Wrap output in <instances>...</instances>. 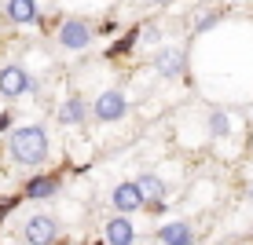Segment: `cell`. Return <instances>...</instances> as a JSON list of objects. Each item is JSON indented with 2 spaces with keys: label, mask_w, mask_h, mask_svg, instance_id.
Here are the masks:
<instances>
[{
  "label": "cell",
  "mask_w": 253,
  "mask_h": 245,
  "mask_svg": "<svg viewBox=\"0 0 253 245\" xmlns=\"http://www.w3.org/2000/svg\"><path fill=\"white\" fill-rule=\"evenodd\" d=\"M154 4H165V0H154Z\"/></svg>",
  "instance_id": "cell-17"
},
{
  "label": "cell",
  "mask_w": 253,
  "mask_h": 245,
  "mask_svg": "<svg viewBox=\"0 0 253 245\" xmlns=\"http://www.w3.org/2000/svg\"><path fill=\"white\" fill-rule=\"evenodd\" d=\"M7 125H11V117H7V113H0V132H4Z\"/></svg>",
  "instance_id": "cell-16"
},
{
  "label": "cell",
  "mask_w": 253,
  "mask_h": 245,
  "mask_svg": "<svg viewBox=\"0 0 253 245\" xmlns=\"http://www.w3.org/2000/svg\"><path fill=\"white\" fill-rule=\"evenodd\" d=\"M154 66H158V73H162V77H176L180 70H184V51H176V48H165V51H158Z\"/></svg>",
  "instance_id": "cell-7"
},
{
  "label": "cell",
  "mask_w": 253,
  "mask_h": 245,
  "mask_svg": "<svg viewBox=\"0 0 253 245\" xmlns=\"http://www.w3.org/2000/svg\"><path fill=\"white\" fill-rule=\"evenodd\" d=\"M7 15L15 22H33L37 19V4L33 0H7Z\"/></svg>",
  "instance_id": "cell-11"
},
{
  "label": "cell",
  "mask_w": 253,
  "mask_h": 245,
  "mask_svg": "<svg viewBox=\"0 0 253 245\" xmlns=\"http://www.w3.org/2000/svg\"><path fill=\"white\" fill-rule=\"evenodd\" d=\"M107 242L110 245H136V231H132V223L128 220H110L107 223Z\"/></svg>",
  "instance_id": "cell-8"
},
{
  "label": "cell",
  "mask_w": 253,
  "mask_h": 245,
  "mask_svg": "<svg viewBox=\"0 0 253 245\" xmlns=\"http://www.w3.org/2000/svg\"><path fill=\"white\" fill-rule=\"evenodd\" d=\"M228 113H224V110H213V113H209V132H213V136H228Z\"/></svg>",
  "instance_id": "cell-14"
},
{
  "label": "cell",
  "mask_w": 253,
  "mask_h": 245,
  "mask_svg": "<svg viewBox=\"0 0 253 245\" xmlns=\"http://www.w3.org/2000/svg\"><path fill=\"white\" fill-rule=\"evenodd\" d=\"M7 150L19 165H41L48 157V136L44 128L30 125V128H19V132L11 136V143H7Z\"/></svg>",
  "instance_id": "cell-1"
},
{
  "label": "cell",
  "mask_w": 253,
  "mask_h": 245,
  "mask_svg": "<svg viewBox=\"0 0 253 245\" xmlns=\"http://www.w3.org/2000/svg\"><path fill=\"white\" fill-rule=\"evenodd\" d=\"M59 40H63V48H74V51H81V48H88V40H92V30L84 26L81 19H70L59 26Z\"/></svg>",
  "instance_id": "cell-3"
},
{
  "label": "cell",
  "mask_w": 253,
  "mask_h": 245,
  "mask_svg": "<svg viewBox=\"0 0 253 245\" xmlns=\"http://www.w3.org/2000/svg\"><path fill=\"white\" fill-rule=\"evenodd\" d=\"M95 245H103V242H95Z\"/></svg>",
  "instance_id": "cell-18"
},
{
  "label": "cell",
  "mask_w": 253,
  "mask_h": 245,
  "mask_svg": "<svg viewBox=\"0 0 253 245\" xmlns=\"http://www.w3.org/2000/svg\"><path fill=\"white\" fill-rule=\"evenodd\" d=\"M55 238H59V223L51 216H33L26 223V242L30 245H55Z\"/></svg>",
  "instance_id": "cell-2"
},
{
  "label": "cell",
  "mask_w": 253,
  "mask_h": 245,
  "mask_svg": "<svg viewBox=\"0 0 253 245\" xmlns=\"http://www.w3.org/2000/svg\"><path fill=\"white\" fill-rule=\"evenodd\" d=\"M143 190H139V183H118L114 187V205L118 212H136L139 205H143Z\"/></svg>",
  "instance_id": "cell-5"
},
{
  "label": "cell",
  "mask_w": 253,
  "mask_h": 245,
  "mask_svg": "<svg viewBox=\"0 0 253 245\" xmlns=\"http://www.w3.org/2000/svg\"><path fill=\"white\" fill-rule=\"evenodd\" d=\"M55 190H59L55 176H37V179H30V187H26V198H51Z\"/></svg>",
  "instance_id": "cell-10"
},
{
  "label": "cell",
  "mask_w": 253,
  "mask_h": 245,
  "mask_svg": "<svg viewBox=\"0 0 253 245\" xmlns=\"http://www.w3.org/2000/svg\"><path fill=\"white\" fill-rule=\"evenodd\" d=\"M121 113H125V95L121 92H103L95 99V117L99 121H118Z\"/></svg>",
  "instance_id": "cell-6"
},
{
  "label": "cell",
  "mask_w": 253,
  "mask_h": 245,
  "mask_svg": "<svg viewBox=\"0 0 253 245\" xmlns=\"http://www.w3.org/2000/svg\"><path fill=\"white\" fill-rule=\"evenodd\" d=\"M136 37H139V30H132V33H125V37H121V40H118V44H114V48H110V59H118V55H125V51H128V48H132V44H136Z\"/></svg>",
  "instance_id": "cell-15"
},
{
  "label": "cell",
  "mask_w": 253,
  "mask_h": 245,
  "mask_svg": "<svg viewBox=\"0 0 253 245\" xmlns=\"http://www.w3.org/2000/svg\"><path fill=\"white\" fill-rule=\"evenodd\" d=\"M26 88H30V77H26L22 66H4L0 70V95L15 99V95H22Z\"/></svg>",
  "instance_id": "cell-4"
},
{
  "label": "cell",
  "mask_w": 253,
  "mask_h": 245,
  "mask_svg": "<svg viewBox=\"0 0 253 245\" xmlns=\"http://www.w3.org/2000/svg\"><path fill=\"white\" fill-rule=\"evenodd\" d=\"M162 242L165 245H195V234H191L187 223H165L162 227Z\"/></svg>",
  "instance_id": "cell-9"
},
{
  "label": "cell",
  "mask_w": 253,
  "mask_h": 245,
  "mask_svg": "<svg viewBox=\"0 0 253 245\" xmlns=\"http://www.w3.org/2000/svg\"><path fill=\"white\" fill-rule=\"evenodd\" d=\"M136 183H139V190H143L147 201H162V198H165V183H162L158 176H139Z\"/></svg>",
  "instance_id": "cell-12"
},
{
  "label": "cell",
  "mask_w": 253,
  "mask_h": 245,
  "mask_svg": "<svg viewBox=\"0 0 253 245\" xmlns=\"http://www.w3.org/2000/svg\"><path fill=\"white\" fill-rule=\"evenodd\" d=\"M81 117H84V103H81V99L74 95V99H70L66 106H63V113H59V121H63V125H81Z\"/></svg>",
  "instance_id": "cell-13"
}]
</instances>
